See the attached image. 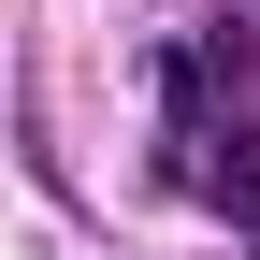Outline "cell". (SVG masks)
Segmentation results:
<instances>
[{"label": "cell", "instance_id": "1", "mask_svg": "<svg viewBox=\"0 0 260 260\" xmlns=\"http://www.w3.org/2000/svg\"><path fill=\"white\" fill-rule=\"evenodd\" d=\"M159 174H188V188H203L217 217H232V232H260V116H217L203 145H174Z\"/></svg>", "mask_w": 260, "mask_h": 260}]
</instances>
